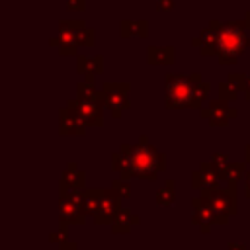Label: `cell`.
Returning <instances> with one entry per match:
<instances>
[{
    "label": "cell",
    "mask_w": 250,
    "mask_h": 250,
    "mask_svg": "<svg viewBox=\"0 0 250 250\" xmlns=\"http://www.w3.org/2000/svg\"><path fill=\"white\" fill-rule=\"evenodd\" d=\"M209 27L217 31V57L219 64H236L238 57L250 47V35L246 33L244 20L217 21L211 20Z\"/></svg>",
    "instance_id": "1"
},
{
    "label": "cell",
    "mask_w": 250,
    "mask_h": 250,
    "mask_svg": "<svg viewBox=\"0 0 250 250\" xmlns=\"http://www.w3.org/2000/svg\"><path fill=\"white\" fill-rule=\"evenodd\" d=\"M119 150L125 152L131 160V168L135 178L141 180H156L160 172L166 170V154L156 150V146H152L148 143L146 135H141L139 141L135 145L129 143H121Z\"/></svg>",
    "instance_id": "2"
},
{
    "label": "cell",
    "mask_w": 250,
    "mask_h": 250,
    "mask_svg": "<svg viewBox=\"0 0 250 250\" xmlns=\"http://www.w3.org/2000/svg\"><path fill=\"white\" fill-rule=\"evenodd\" d=\"M199 72L180 74L168 72L164 76V105L166 109H193V86L201 82Z\"/></svg>",
    "instance_id": "3"
},
{
    "label": "cell",
    "mask_w": 250,
    "mask_h": 250,
    "mask_svg": "<svg viewBox=\"0 0 250 250\" xmlns=\"http://www.w3.org/2000/svg\"><path fill=\"white\" fill-rule=\"evenodd\" d=\"M238 184H227L225 188H213V189H203L201 197L203 201L213 209L215 213V225H227L230 217L238 213Z\"/></svg>",
    "instance_id": "4"
},
{
    "label": "cell",
    "mask_w": 250,
    "mask_h": 250,
    "mask_svg": "<svg viewBox=\"0 0 250 250\" xmlns=\"http://www.w3.org/2000/svg\"><path fill=\"white\" fill-rule=\"evenodd\" d=\"M129 90H131L129 82H104L100 90L104 107H107L115 119H121L123 111L131 107Z\"/></svg>",
    "instance_id": "5"
},
{
    "label": "cell",
    "mask_w": 250,
    "mask_h": 250,
    "mask_svg": "<svg viewBox=\"0 0 250 250\" xmlns=\"http://www.w3.org/2000/svg\"><path fill=\"white\" fill-rule=\"evenodd\" d=\"M199 115L205 117L211 127H227L229 121L238 115V111L230 105V102L217 98V100H209L207 107L201 105L199 107Z\"/></svg>",
    "instance_id": "6"
},
{
    "label": "cell",
    "mask_w": 250,
    "mask_h": 250,
    "mask_svg": "<svg viewBox=\"0 0 250 250\" xmlns=\"http://www.w3.org/2000/svg\"><path fill=\"white\" fill-rule=\"evenodd\" d=\"M121 197L109 188V189H102L100 195V203H98V211L94 215L96 225H111L113 217L117 215V211L121 209Z\"/></svg>",
    "instance_id": "7"
},
{
    "label": "cell",
    "mask_w": 250,
    "mask_h": 250,
    "mask_svg": "<svg viewBox=\"0 0 250 250\" xmlns=\"http://www.w3.org/2000/svg\"><path fill=\"white\" fill-rule=\"evenodd\" d=\"M68 107H72L82 121L94 127H102L104 125V104L100 100H78V102H70Z\"/></svg>",
    "instance_id": "8"
},
{
    "label": "cell",
    "mask_w": 250,
    "mask_h": 250,
    "mask_svg": "<svg viewBox=\"0 0 250 250\" xmlns=\"http://www.w3.org/2000/svg\"><path fill=\"white\" fill-rule=\"evenodd\" d=\"M191 207H193L191 223H193L203 234H209L211 229L215 227V213H213V209L203 201L201 195H195V197L191 199Z\"/></svg>",
    "instance_id": "9"
},
{
    "label": "cell",
    "mask_w": 250,
    "mask_h": 250,
    "mask_svg": "<svg viewBox=\"0 0 250 250\" xmlns=\"http://www.w3.org/2000/svg\"><path fill=\"white\" fill-rule=\"evenodd\" d=\"M219 182H221L219 174H217V170L213 168L211 162H201L199 168L191 172V188L197 189V191L219 188Z\"/></svg>",
    "instance_id": "10"
},
{
    "label": "cell",
    "mask_w": 250,
    "mask_h": 250,
    "mask_svg": "<svg viewBox=\"0 0 250 250\" xmlns=\"http://www.w3.org/2000/svg\"><path fill=\"white\" fill-rule=\"evenodd\" d=\"M191 45L197 47L203 57H217V31L213 27L203 29L197 37L191 39Z\"/></svg>",
    "instance_id": "11"
},
{
    "label": "cell",
    "mask_w": 250,
    "mask_h": 250,
    "mask_svg": "<svg viewBox=\"0 0 250 250\" xmlns=\"http://www.w3.org/2000/svg\"><path fill=\"white\" fill-rule=\"evenodd\" d=\"M139 223H141V217L139 215H135L129 207H121L117 211V215L113 217V221H111V232H115V234H127L131 230V227L133 225H139Z\"/></svg>",
    "instance_id": "12"
},
{
    "label": "cell",
    "mask_w": 250,
    "mask_h": 250,
    "mask_svg": "<svg viewBox=\"0 0 250 250\" xmlns=\"http://www.w3.org/2000/svg\"><path fill=\"white\" fill-rule=\"evenodd\" d=\"M176 61V49L172 45H166V47H156V45H150L146 49V62L148 64H162V66H168V64H174Z\"/></svg>",
    "instance_id": "13"
},
{
    "label": "cell",
    "mask_w": 250,
    "mask_h": 250,
    "mask_svg": "<svg viewBox=\"0 0 250 250\" xmlns=\"http://www.w3.org/2000/svg\"><path fill=\"white\" fill-rule=\"evenodd\" d=\"M76 68L86 78H94L96 74H102L104 72V57L102 55H96V57H84V55H80L78 61H76Z\"/></svg>",
    "instance_id": "14"
},
{
    "label": "cell",
    "mask_w": 250,
    "mask_h": 250,
    "mask_svg": "<svg viewBox=\"0 0 250 250\" xmlns=\"http://www.w3.org/2000/svg\"><path fill=\"white\" fill-rule=\"evenodd\" d=\"M61 131L62 133H72V135H84L86 131V123L82 121V117L72 109L68 107L64 113H61Z\"/></svg>",
    "instance_id": "15"
},
{
    "label": "cell",
    "mask_w": 250,
    "mask_h": 250,
    "mask_svg": "<svg viewBox=\"0 0 250 250\" xmlns=\"http://www.w3.org/2000/svg\"><path fill=\"white\" fill-rule=\"evenodd\" d=\"M119 35L121 37H146L148 35V23L146 20H123L119 23Z\"/></svg>",
    "instance_id": "16"
},
{
    "label": "cell",
    "mask_w": 250,
    "mask_h": 250,
    "mask_svg": "<svg viewBox=\"0 0 250 250\" xmlns=\"http://www.w3.org/2000/svg\"><path fill=\"white\" fill-rule=\"evenodd\" d=\"M111 168H113V172H117L119 178H123V180L135 178L133 168H131V160H129V156H127L125 152H121V150H117V152L111 154Z\"/></svg>",
    "instance_id": "17"
},
{
    "label": "cell",
    "mask_w": 250,
    "mask_h": 250,
    "mask_svg": "<svg viewBox=\"0 0 250 250\" xmlns=\"http://www.w3.org/2000/svg\"><path fill=\"white\" fill-rule=\"evenodd\" d=\"M246 174V162H229L225 172L221 174V182L225 184H238L240 180H244Z\"/></svg>",
    "instance_id": "18"
},
{
    "label": "cell",
    "mask_w": 250,
    "mask_h": 250,
    "mask_svg": "<svg viewBox=\"0 0 250 250\" xmlns=\"http://www.w3.org/2000/svg\"><path fill=\"white\" fill-rule=\"evenodd\" d=\"M176 201V182L174 180H166L164 188H160L156 191V203L162 207H170Z\"/></svg>",
    "instance_id": "19"
},
{
    "label": "cell",
    "mask_w": 250,
    "mask_h": 250,
    "mask_svg": "<svg viewBox=\"0 0 250 250\" xmlns=\"http://www.w3.org/2000/svg\"><path fill=\"white\" fill-rule=\"evenodd\" d=\"M76 92H78V100H100L102 102V94L96 90L94 78H86L84 82H80L76 86Z\"/></svg>",
    "instance_id": "20"
},
{
    "label": "cell",
    "mask_w": 250,
    "mask_h": 250,
    "mask_svg": "<svg viewBox=\"0 0 250 250\" xmlns=\"http://www.w3.org/2000/svg\"><path fill=\"white\" fill-rule=\"evenodd\" d=\"M82 193H84V201H82L84 215H86V217H94L96 211H98V203H100L102 189H96V191H82Z\"/></svg>",
    "instance_id": "21"
},
{
    "label": "cell",
    "mask_w": 250,
    "mask_h": 250,
    "mask_svg": "<svg viewBox=\"0 0 250 250\" xmlns=\"http://www.w3.org/2000/svg\"><path fill=\"white\" fill-rule=\"evenodd\" d=\"M209 92H211V84L201 80L193 86V109H199L203 105V102L209 98Z\"/></svg>",
    "instance_id": "22"
},
{
    "label": "cell",
    "mask_w": 250,
    "mask_h": 250,
    "mask_svg": "<svg viewBox=\"0 0 250 250\" xmlns=\"http://www.w3.org/2000/svg\"><path fill=\"white\" fill-rule=\"evenodd\" d=\"M64 184L70 186L72 189H82L84 188V172L76 170L74 164H68V172L64 176Z\"/></svg>",
    "instance_id": "23"
},
{
    "label": "cell",
    "mask_w": 250,
    "mask_h": 250,
    "mask_svg": "<svg viewBox=\"0 0 250 250\" xmlns=\"http://www.w3.org/2000/svg\"><path fill=\"white\" fill-rule=\"evenodd\" d=\"M74 37H76V45L78 47H92L94 43H96V33H94V29H90V27H80L76 33H74Z\"/></svg>",
    "instance_id": "24"
},
{
    "label": "cell",
    "mask_w": 250,
    "mask_h": 250,
    "mask_svg": "<svg viewBox=\"0 0 250 250\" xmlns=\"http://www.w3.org/2000/svg\"><path fill=\"white\" fill-rule=\"evenodd\" d=\"M111 189H113L121 199L131 197V184H129V180H123V178L113 180V182H111Z\"/></svg>",
    "instance_id": "25"
},
{
    "label": "cell",
    "mask_w": 250,
    "mask_h": 250,
    "mask_svg": "<svg viewBox=\"0 0 250 250\" xmlns=\"http://www.w3.org/2000/svg\"><path fill=\"white\" fill-rule=\"evenodd\" d=\"M238 94H240V92H238L234 86H230L227 80L219 84V98H221V100H227V102H234V100L238 98Z\"/></svg>",
    "instance_id": "26"
},
{
    "label": "cell",
    "mask_w": 250,
    "mask_h": 250,
    "mask_svg": "<svg viewBox=\"0 0 250 250\" xmlns=\"http://www.w3.org/2000/svg\"><path fill=\"white\" fill-rule=\"evenodd\" d=\"M211 164H213V168L217 170L219 180H221V174L225 172V168H227V164H229V156H227L225 152H215L213 158H211Z\"/></svg>",
    "instance_id": "27"
},
{
    "label": "cell",
    "mask_w": 250,
    "mask_h": 250,
    "mask_svg": "<svg viewBox=\"0 0 250 250\" xmlns=\"http://www.w3.org/2000/svg\"><path fill=\"white\" fill-rule=\"evenodd\" d=\"M227 82H229L230 86H234V88L242 94L244 82H246V74H244V72H229V74H227Z\"/></svg>",
    "instance_id": "28"
},
{
    "label": "cell",
    "mask_w": 250,
    "mask_h": 250,
    "mask_svg": "<svg viewBox=\"0 0 250 250\" xmlns=\"http://www.w3.org/2000/svg\"><path fill=\"white\" fill-rule=\"evenodd\" d=\"M66 8L74 12H82L86 10V0H66Z\"/></svg>",
    "instance_id": "29"
},
{
    "label": "cell",
    "mask_w": 250,
    "mask_h": 250,
    "mask_svg": "<svg viewBox=\"0 0 250 250\" xmlns=\"http://www.w3.org/2000/svg\"><path fill=\"white\" fill-rule=\"evenodd\" d=\"M156 2H158V10L160 12H170L174 8V4H176V0H156Z\"/></svg>",
    "instance_id": "30"
},
{
    "label": "cell",
    "mask_w": 250,
    "mask_h": 250,
    "mask_svg": "<svg viewBox=\"0 0 250 250\" xmlns=\"http://www.w3.org/2000/svg\"><path fill=\"white\" fill-rule=\"evenodd\" d=\"M244 195L250 199V170H246L244 174Z\"/></svg>",
    "instance_id": "31"
},
{
    "label": "cell",
    "mask_w": 250,
    "mask_h": 250,
    "mask_svg": "<svg viewBox=\"0 0 250 250\" xmlns=\"http://www.w3.org/2000/svg\"><path fill=\"white\" fill-rule=\"evenodd\" d=\"M227 250H246V244H242V242H234V240H230V242L227 244Z\"/></svg>",
    "instance_id": "32"
},
{
    "label": "cell",
    "mask_w": 250,
    "mask_h": 250,
    "mask_svg": "<svg viewBox=\"0 0 250 250\" xmlns=\"http://www.w3.org/2000/svg\"><path fill=\"white\" fill-rule=\"evenodd\" d=\"M244 98L250 102V74H246V82H244V90H242Z\"/></svg>",
    "instance_id": "33"
},
{
    "label": "cell",
    "mask_w": 250,
    "mask_h": 250,
    "mask_svg": "<svg viewBox=\"0 0 250 250\" xmlns=\"http://www.w3.org/2000/svg\"><path fill=\"white\" fill-rule=\"evenodd\" d=\"M244 162H246V164H250V143L244 146Z\"/></svg>",
    "instance_id": "34"
},
{
    "label": "cell",
    "mask_w": 250,
    "mask_h": 250,
    "mask_svg": "<svg viewBox=\"0 0 250 250\" xmlns=\"http://www.w3.org/2000/svg\"><path fill=\"white\" fill-rule=\"evenodd\" d=\"M244 23H246V27H250V10L244 14Z\"/></svg>",
    "instance_id": "35"
},
{
    "label": "cell",
    "mask_w": 250,
    "mask_h": 250,
    "mask_svg": "<svg viewBox=\"0 0 250 250\" xmlns=\"http://www.w3.org/2000/svg\"><path fill=\"white\" fill-rule=\"evenodd\" d=\"M74 248H76L74 244H66V248H64V250H74Z\"/></svg>",
    "instance_id": "36"
}]
</instances>
